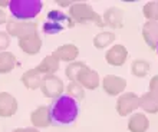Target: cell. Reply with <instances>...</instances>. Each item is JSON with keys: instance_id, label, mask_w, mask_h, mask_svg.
<instances>
[{"instance_id": "obj_1", "label": "cell", "mask_w": 158, "mask_h": 132, "mask_svg": "<svg viewBox=\"0 0 158 132\" xmlns=\"http://www.w3.org/2000/svg\"><path fill=\"white\" fill-rule=\"evenodd\" d=\"M50 121L55 125H71L76 121L79 115V106L75 99L68 95H62L53 99V103L49 106Z\"/></svg>"}, {"instance_id": "obj_2", "label": "cell", "mask_w": 158, "mask_h": 132, "mask_svg": "<svg viewBox=\"0 0 158 132\" xmlns=\"http://www.w3.org/2000/svg\"><path fill=\"white\" fill-rule=\"evenodd\" d=\"M65 75L71 82L79 83L83 89L94 91L101 85L99 73L96 70L91 69L86 63L83 62H71L65 69Z\"/></svg>"}, {"instance_id": "obj_3", "label": "cell", "mask_w": 158, "mask_h": 132, "mask_svg": "<svg viewBox=\"0 0 158 132\" xmlns=\"http://www.w3.org/2000/svg\"><path fill=\"white\" fill-rule=\"evenodd\" d=\"M43 7V3L39 0H10L9 9L16 20L29 22L39 14Z\"/></svg>"}, {"instance_id": "obj_4", "label": "cell", "mask_w": 158, "mask_h": 132, "mask_svg": "<svg viewBox=\"0 0 158 132\" xmlns=\"http://www.w3.org/2000/svg\"><path fill=\"white\" fill-rule=\"evenodd\" d=\"M68 16L73 20V23H86V22H91V23H95L98 27H104L105 26L102 17L94 10V7H92L91 4H88V3H73L69 7V14Z\"/></svg>"}, {"instance_id": "obj_5", "label": "cell", "mask_w": 158, "mask_h": 132, "mask_svg": "<svg viewBox=\"0 0 158 132\" xmlns=\"http://www.w3.org/2000/svg\"><path fill=\"white\" fill-rule=\"evenodd\" d=\"M73 26L75 23L68 14L59 10H50L48 13V22L43 25V32L49 33V35H56V33L62 32L63 29L73 27Z\"/></svg>"}, {"instance_id": "obj_6", "label": "cell", "mask_w": 158, "mask_h": 132, "mask_svg": "<svg viewBox=\"0 0 158 132\" xmlns=\"http://www.w3.org/2000/svg\"><path fill=\"white\" fill-rule=\"evenodd\" d=\"M6 33L9 36H15L19 40L25 37L36 36L38 33V25L35 22H23L16 19H9L6 22Z\"/></svg>"}, {"instance_id": "obj_7", "label": "cell", "mask_w": 158, "mask_h": 132, "mask_svg": "<svg viewBox=\"0 0 158 132\" xmlns=\"http://www.w3.org/2000/svg\"><path fill=\"white\" fill-rule=\"evenodd\" d=\"M40 91L45 98L56 99L59 96H62L63 91H65V85H63L62 79L56 75H46L42 79Z\"/></svg>"}, {"instance_id": "obj_8", "label": "cell", "mask_w": 158, "mask_h": 132, "mask_svg": "<svg viewBox=\"0 0 158 132\" xmlns=\"http://www.w3.org/2000/svg\"><path fill=\"white\" fill-rule=\"evenodd\" d=\"M139 108V96L134 92L121 93L117 101V112L119 116H127Z\"/></svg>"}, {"instance_id": "obj_9", "label": "cell", "mask_w": 158, "mask_h": 132, "mask_svg": "<svg viewBox=\"0 0 158 132\" xmlns=\"http://www.w3.org/2000/svg\"><path fill=\"white\" fill-rule=\"evenodd\" d=\"M102 89L105 93H108L109 96H118L125 91L127 88V80L117 75H106L102 80H101Z\"/></svg>"}, {"instance_id": "obj_10", "label": "cell", "mask_w": 158, "mask_h": 132, "mask_svg": "<svg viewBox=\"0 0 158 132\" xmlns=\"http://www.w3.org/2000/svg\"><path fill=\"white\" fill-rule=\"evenodd\" d=\"M17 99L9 92H0V116L10 118L17 112Z\"/></svg>"}, {"instance_id": "obj_11", "label": "cell", "mask_w": 158, "mask_h": 132, "mask_svg": "<svg viewBox=\"0 0 158 132\" xmlns=\"http://www.w3.org/2000/svg\"><path fill=\"white\" fill-rule=\"evenodd\" d=\"M128 59V50L124 45H115L109 47L106 55H105V60L111 66H122Z\"/></svg>"}, {"instance_id": "obj_12", "label": "cell", "mask_w": 158, "mask_h": 132, "mask_svg": "<svg viewBox=\"0 0 158 132\" xmlns=\"http://www.w3.org/2000/svg\"><path fill=\"white\" fill-rule=\"evenodd\" d=\"M102 20H104L105 26H109L112 29H121L124 26V10L112 6L105 10Z\"/></svg>"}, {"instance_id": "obj_13", "label": "cell", "mask_w": 158, "mask_h": 132, "mask_svg": "<svg viewBox=\"0 0 158 132\" xmlns=\"http://www.w3.org/2000/svg\"><path fill=\"white\" fill-rule=\"evenodd\" d=\"M52 55L58 59L59 62L62 60V62L71 63L76 60V58H78V55H79V49H78V46L73 45V43H66V45H62V46H59V47H56Z\"/></svg>"}, {"instance_id": "obj_14", "label": "cell", "mask_w": 158, "mask_h": 132, "mask_svg": "<svg viewBox=\"0 0 158 132\" xmlns=\"http://www.w3.org/2000/svg\"><path fill=\"white\" fill-rule=\"evenodd\" d=\"M30 122L33 125V128H46L52 124L50 121V112L49 106L40 105L30 113Z\"/></svg>"}, {"instance_id": "obj_15", "label": "cell", "mask_w": 158, "mask_h": 132, "mask_svg": "<svg viewBox=\"0 0 158 132\" xmlns=\"http://www.w3.org/2000/svg\"><path fill=\"white\" fill-rule=\"evenodd\" d=\"M142 37L148 47L152 50L157 49L158 45V22H145L142 26Z\"/></svg>"}, {"instance_id": "obj_16", "label": "cell", "mask_w": 158, "mask_h": 132, "mask_svg": "<svg viewBox=\"0 0 158 132\" xmlns=\"http://www.w3.org/2000/svg\"><path fill=\"white\" fill-rule=\"evenodd\" d=\"M150 128V121L145 116V113L135 112L129 116L128 121V129L129 132H147Z\"/></svg>"}, {"instance_id": "obj_17", "label": "cell", "mask_w": 158, "mask_h": 132, "mask_svg": "<svg viewBox=\"0 0 158 132\" xmlns=\"http://www.w3.org/2000/svg\"><path fill=\"white\" fill-rule=\"evenodd\" d=\"M19 47L22 49V52L26 55H36L40 52L42 49V39L39 35L36 36L25 37L19 40Z\"/></svg>"}, {"instance_id": "obj_18", "label": "cell", "mask_w": 158, "mask_h": 132, "mask_svg": "<svg viewBox=\"0 0 158 132\" xmlns=\"http://www.w3.org/2000/svg\"><path fill=\"white\" fill-rule=\"evenodd\" d=\"M35 69L38 70L42 76H46V75H55L59 70V60L55 58L53 55H48V56L43 58V60H42Z\"/></svg>"}, {"instance_id": "obj_19", "label": "cell", "mask_w": 158, "mask_h": 132, "mask_svg": "<svg viewBox=\"0 0 158 132\" xmlns=\"http://www.w3.org/2000/svg\"><path fill=\"white\" fill-rule=\"evenodd\" d=\"M42 79H43V76L36 69H29L22 75V83L25 85V88H27L30 91H35V89L40 88Z\"/></svg>"}, {"instance_id": "obj_20", "label": "cell", "mask_w": 158, "mask_h": 132, "mask_svg": "<svg viewBox=\"0 0 158 132\" xmlns=\"http://www.w3.org/2000/svg\"><path fill=\"white\" fill-rule=\"evenodd\" d=\"M139 106L147 113H157L158 112V95L152 92H147L139 98Z\"/></svg>"}, {"instance_id": "obj_21", "label": "cell", "mask_w": 158, "mask_h": 132, "mask_svg": "<svg viewBox=\"0 0 158 132\" xmlns=\"http://www.w3.org/2000/svg\"><path fill=\"white\" fill-rule=\"evenodd\" d=\"M16 65V56L12 52H7V50L0 52V75L10 73Z\"/></svg>"}, {"instance_id": "obj_22", "label": "cell", "mask_w": 158, "mask_h": 132, "mask_svg": "<svg viewBox=\"0 0 158 132\" xmlns=\"http://www.w3.org/2000/svg\"><path fill=\"white\" fill-rule=\"evenodd\" d=\"M115 33L114 32H101L94 37V46L96 49H104L106 46H109L111 43H114L115 40Z\"/></svg>"}, {"instance_id": "obj_23", "label": "cell", "mask_w": 158, "mask_h": 132, "mask_svg": "<svg viewBox=\"0 0 158 132\" xmlns=\"http://www.w3.org/2000/svg\"><path fill=\"white\" fill-rule=\"evenodd\" d=\"M131 72L137 78H145L150 73V63L144 59H135L131 65Z\"/></svg>"}, {"instance_id": "obj_24", "label": "cell", "mask_w": 158, "mask_h": 132, "mask_svg": "<svg viewBox=\"0 0 158 132\" xmlns=\"http://www.w3.org/2000/svg\"><path fill=\"white\" fill-rule=\"evenodd\" d=\"M65 91H66L68 96L72 99H75L76 102H78V101H82V99L85 98V89L76 82H69V85L65 88Z\"/></svg>"}, {"instance_id": "obj_25", "label": "cell", "mask_w": 158, "mask_h": 132, "mask_svg": "<svg viewBox=\"0 0 158 132\" xmlns=\"http://www.w3.org/2000/svg\"><path fill=\"white\" fill-rule=\"evenodd\" d=\"M147 22H158V2H150L142 9Z\"/></svg>"}, {"instance_id": "obj_26", "label": "cell", "mask_w": 158, "mask_h": 132, "mask_svg": "<svg viewBox=\"0 0 158 132\" xmlns=\"http://www.w3.org/2000/svg\"><path fill=\"white\" fill-rule=\"evenodd\" d=\"M9 45H10V36L6 32L0 30V52H4L9 47Z\"/></svg>"}, {"instance_id": "obj_27", "label": "cell", "mask_w": 158, "mask_h": 132, "mask_svg": "<svg viewBox=\"0 0 158 132\" xmlns=\"http://www.w3.org/2000/svg\"><path fill=\"white\" fill-rule=\"evenodd\" d=\"M150 92L158 95V75L152 76V79L150 80Z\"/></svg>"}, {"instance_id": "obj_28", "label": "cell", "mask_w": 158, "mask_h": 132, "mask_svg": "<svg viewBox=\"0 0 158 132\" xmlns=\"http://www.w3.org/2000/svg\"><path fill=\"white\" fill-rule=\"evenodd\" d=\"M56 3H58L60 7H71L72 4H73V2H71V0H58Z\"/></svg>"}, {"instance_id": "obj_29", "label": "cell", "mask_w": 158, "mask_h": 132, "mask_svg": "<svg viewBox=\"0 0 158 132\" xmlns=\"http://www.w3.org/2000/svg\"><path fill=\"white\" fill-rule=\"evenodd\" d=\"M13 132H39L38 128H17Z\"/></svg>"}, {"instance_id": "obj_30", "label": "cell", "mask_w": 158, "mask_h": 132, "mask_svg": "<svg viewBox=\"0 0 158 132\" xmlns=\"http://www.w3.org/2000/svg\"><path fill=\"white\" fill-rule=\"evenodd\" d=\"M7 22V17H6V13H4L3 9H0V25H3Z\"/></svg>"}, {"instance_id": "obj_31", "label": "cell", "mask_w": 158, "mask_h": 132, "mask_svg": "<svg viewBox=\"0 0 158 132\" xmlns=\"http://www.w3.org/2000/svg\"><path fill=\"white\" fill-rule=\"evenodd\" d=\"M9 0H0V7H9Z\"/></svg>"}, {"instance_id": "obj_32", "label": "cell", "mask_w": 158, "mask_h": 132, "mask_svg": "<svg viewBox=\"0 0 158 132\" xmlns=\"http://www.w3.org/2000/svg\"><path fill=\"white\" fill-rule=\"evenodd\" d=\"M157 52H158V45H157Z\"/></svg>"}]
</instances>
